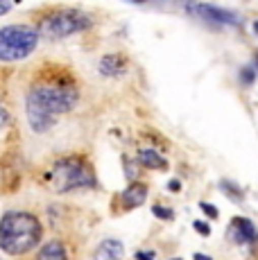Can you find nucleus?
<instances>
[{
  "label": "nucleus",
  "instance_id": "nucleus-1",
  "mask_svg": "<svg viewBox=\"0 0 258 260\" xmlns=\"http://www.w3.org/2000/svg\"><path fill=\"white\" fill-rule=\"evenodd\" d=\"M79 95L68 84H37L25 98V113L32 132L43 134L54 124V118L75 109Z\"/></svg>",
  "mask_w": 258,
  "mask_h": 260
},
{
  "label": "nucleus",
  "instance_id": "nucleus-2",
  "mask_svg": "<svg viewBox=\"0 0 258 260\" xmlns=\"http://www.w3.org/2000/svg\"><path fill=\"white\" fill-rule=\"evenodd\" d=\"M43 226L32 213L9 211L0 219V249L9 256L27 253L41 242Z\"/></svg>",
  "mask_w": 258,
  "mask_h": 260
},
{
  "label": "nucleus",
  "instance_id": "nucleus-3",
  "mask_svg": "<svg viewBox=\"0 0 258 260\" xmlns=\"http://www.w3.org/2000/svg\"><path fill=\"white\" fill-rule=\"evenodd\" d=\"M50 179H52V186L57 188L59 192H71V190L95 186L93 170L88 168V163L79 156L59 158V161L52 166Z\"/></svg>",
  "mask_w": 258,
  "mask_h": 260
},
{
  "label": "nucleus",
  "instance_id": "nucleus-4",
  "mask_svg": "<svg viewBox=\"0 0 258 260\" xmlns=\"http://www.w3.org/2000/svg\"><path fill=\"white\" fill-rule=\"evenodd\" d=\"M39 32L29 25L0 27V61H21L37 50Z\"/></svg>",
  "mask_w": 258,
  "mask_h": 260
},
{
  "label": "nucleus",
  "instance_id": "nucleus-5",
  "mask_svg": "<svg viewBox=\"0 0 258 260\" xmlns=\"http://www.w3.org/2000/svg\"><path fill=\"white\" fill-rule=\"evenodd\" d=\"M91 25L93 21L88 14L77 12V9H61V12H54L43 18L39 23L37 32L48 39H66V37H73V34L86 32Z\"/></svg>",
  "mask_w": 258,
  "mask_h": 260
},
{
  "label": "nucleus",
  "instance_id": "nucleus-6",
  "mask_svg": "<svg viewBox=\"0 0 258 260\" xmlns=\"http://www.w3.org/2000/svg\"><path fill=\"white\" fill-rule=\"evenodd\" d=\"M188 14H195V16L204 18V21H208V23H217V25H233V27L240 25L238 14L229 12V9L217 7V5H206V3L188 5Z\"/></svg>",
  "mask_w": 258,
  "mask_h": 260
},
{
  "label": "nucleus",
  "instance_id": "nucleus-7",
  "mask_svg": "<svg viewBox=\"0 0 258 260\" xmlns=\"http://www.w3.org/2000/svg\"><path fill=\"white\" fill-rule=\"evenodd\" d=\"M231 238L238 244H256L258 231L247 217H233L231 219Z\"/></svg>",
  "mask_w": 258,
  "mask_h": 260
},
{
  "label": "nucleus",
  "instance_id": "nucleus-8",
  "mask_svg": "<svg viewBox=\"0 0 258 260\" xmlns=\"http://www.w3.org/2000/svg\"><path fill=\"white\" fill-rule=\"evenodd\" d=\"M122 253H125L122 242H118V240H113V238H107L98 244L95 253H93V260H122Z\"/></svg>",
  "mask_w": 258,
  "mask_h": 260
},
{
  "label": "nucleus",
  "instance_id": "nucleus-9",
  "mask_svg": "<svg viewBox=\"0 0 258 260\" xmlns=\"http://www.w3.org/2000/svg\"><path fill=\"white\" fill-rule=\"evenodd\" d=\"M120 199H122V206H125L127 211H132V208L141 206V204L147 199V186L145 183H141V181L132 183V186L120 194Z\"/></svg>",
  "mask_w": 258,
  "mask_h": 260
},
{
  "label": "nucleus",
  "instance_id": "nucleus-10",
  "mask_svg": "<svg viewBox=\"0 0 258 260\" xmlns=\"http://www.w3.org/2000/svg\"><path fill=\"white\" fill-rule=\"evenodd\" d=\"M125 68H127V61L120 54H104L100 63H98V71L107 75V77H118V75L125 73Z\"/></svg>",
  "mask_w": 258,
  "mask_h": 260
},
{
  "label": "nucleus",
  "instance_id": "nucleus-11",
  "mask_svg": "<svg viewBox=\"0 0 258 260\" xmlns=\"http://www.w3.org/2000/svg\"><path fill=\"white\" fill-rule=\"evenodd\" d=\"M37 260H68V258H66V249H63V244L59 242V240H50V242H46L41 247Z\"/></svg>",
  "mask_w": 258,
  "mask_h": 260
},
{
  "label": "nucleus",
  "instance_id": "nucleus-12",
  "mask_svg": "<svg viewBox=\"0 0 258 260\" xmlns=\"http://www.w3.org/2000/svg\"><path fill=\"white\" fill-rule=\"evenodd\" d=\"M138 163L150 170H163L166 168V158L161 156L158 152H154V149H141L138 152Z\"/></svg>",
  "mask_w": 258,
  "mask_h": 260
},
{
  "label": "nucleus",
  "instance_id": "nucleus-13",
  "mask_svg": "<svg viewBox=\"0 0 258 260\" xmlns=\"http://www.w3.org/2000/svg\"><path fill=\"white\" fill-rule=\"evenodd\" d=\"M152 213H154V217H158V219H172V217H175L170 208L158 206V204H154V206H152Z\"/></svg>",
  "mask_w": 258,
  "mask_h": 260
},
{
  "label": "nucleus",
  "instance_id": "nucleus-14",
  "mask_svg": "<svg viewBox=\"0 0 258 260\" xmlns=\"http://www.w3.org/2000/svg\"><path fill=\"white\" fill-rule=\"evenodd\" d=\"M200 206H202V211H204V213L208 215V217H213V219H215L217 215H220V213H217V208L213 206V204H206V202H202Z\"/></svg>",
  "mask_w": 258,
  "mask_h": 260
},
{
  "label": "nucleus",
  "instance_id": "nucleus-15",
  "mask_svg": "<svg viewBox=\"0 0 258 260\" xmlns=\"http://www.w3.org/2000/svg\"><path fill=\"white\" fill-rule=\"evenodd\" d=\"M192 226H195L197 231H200V236H208V233H211V226H208L206 222H195Z\"/></svg>",
  "mask_w": 258,
  "mask_h": 260
},
{
  "label": "nucleus",
  "instance_id": "nucleus-16",
  "mask_svg": "<svg viewBox=\"0 0 258 260\" xmlns=\"http://www.w3.org/2000/svg\"><path fill=\"white\" fill-rule=\"evenodd\" d=\"M240 77H242V82L245 84H251L254 82V71H251V68H245V71L240 73Z\"/></svg>",
  "mask_w": 258,
  "mask_h": 260
},
{
  "label": "nucleus",
  "instance_id": "nucleus-17",
  "mask_svg": "<svg viewBox=\"0 0 258 260\" xmlns=\"http://www.w3.org/2000/svg\"><path fill=\"white\" fill-rule=\"evenodd\" d=\"M136 260H154V251H136Z\"/></svg>",
  "mask_w": 258,
  "mask_h": 260
},
{
  "label": "nucleus",
  "instance_id": "nucleus-18",
  "mask_svg": "<svg viewBox=\"0 0 258 260\" xmlns=\"http://www.w3.org/2000/svg\"><path fill=\"white\" fill-rule=\"evenodd\" d=\"M9 9H12V3L9 0H0V16H5Z\"/></svg>",
  "mask_w": 258,
  "mask_h": 260
},
{
  "label": "nucleus",
  "instance_id": "nucleus-19",
  "mask_svg": "<svg viewBox=\"0 0 258 260\" xmlns=\"http://www.w3.org/2000/svg\"><path fill=\"white\" fill-rule=\"evenodd\" d=\"M7 122V113H5V109L0 107V124H5Z\"/></svg>",
  "mask_w": 258,
  "mask_h": 260
},
{
  "label": "nucleus",
  "instance_id": "nucleus-20",
  "mask_svg": "<svg viewBox=\"0 0 258 260\" xmlns=\"http://www.w3.org/2000/svg\"><path fill=\"white\" fill-rule=\"evenodd\" d=\"M168 188H170V190H179L181 186H179V181H170V183H168Z\"/></svg>",
  "mask_w": 258,
  "mask_h": 260
},
{
  "label": "nucleus",
  "instance_id": "nucleus-21",
  "mask_svg": "<svg viewBox=\"0 0 258 260\" xmlns=\"http://www.w3.org/2000/svg\"><path fill=\"white\" fill-rule=\"evenodd\" d=\"M195 260H211V258L204 256V253H195Z\"/></svg>",
  "mask_w": 258,
  "mask_h": 260
},
{
  "label": "nucleus",
  "instance_id": "nucleus-22",
  "mask_svg": "<svg viewBox=\"0 0 258 260\" xmlns=\"http://www.w3.org/2000/svg\"><path fill=\"white\" fill-rule=\"evenodd\" d=\"M254 32L258 34V21H254Z\"/></svg>",
  "mask_w": 258,
  "mask_h": 260
},
{
  "label": "nucleus",
  "instance_id": "nucleus-23",
  "mask_svg": "<svg viewBox=\"0 0 258 260\" xmlns=\"http://www.w3.org/2000/svg\"><path fill=\"white\" fill-rule=\"evenodd\" d=\"M132 3H145V0H132Z\"/></svg>",
  "mask_w": 258,
  "mask_h": 260
},
{
  "label": "nucleus",
  "instance_id": "nucleus-24",
  "mask_svg": "<svg viewBox=\"0 0 258 260\" xmlns=\"http://www.w3.org/2000/svg\"><path fill=\"white\" fill-rule=\"evenodd\" d=\"M175 260H181V258H175Z\"/></svg>",
  "mask_w": 258,
  "mask_h": 260
}]
</instances>
